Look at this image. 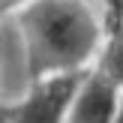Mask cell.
<instances>
[{"instance_id":"obj_2","label":"cell","mask_w":123,"mask_h":123,"mask_svg":"<svg viewBox=\"0 0 123 123\" xmlns=\"http://www.w3.org/2000/svg\"><path fill=\"white\" fill-rule=\"evenodd\" d=\"M84 72L42 75L24 96L3 105V123H69Z\"/></svg>"},{"instance_id":"obj_6","label":"cell","mask_w":123,"mask_h":123,"mask_svg":"<svg viewBox=\"0 0 123 123\" xmlns=\"http://www.w3.org/2000/svg\"><path fill=\"white\" fill-rule=\"evenodd\" d=\"M114 123H123V102H120V111H117V120Z\"/></svg>"},{"instance_id":"obj_1","label":"cell","mask_w":123,"mask_h":123,"mask_svg":"<svg viewBox=\"0 0 123 123\" xmlns=\"http://www.w3.org/2000/svg\"><path fill=\"white\" fill-rule=\"evenodd\" d=\"M12 15L42 75L93 69L108 36L90 0H24Z\"/></svg>"},{"instance_id":"obj_5","label":"cell","mask_w":123,"mask_h":123,"mask_svg":"<svg viewBox=\"0 0 123 123\" xmlns=\"http://www.w3.org/2000/svg\"><path fill=\"white\" fill-rule=\"evenodd\" d=\"M93 69H99L108 81H114L123 90V30L105 36V45H102L99 60H96Z\"/></svg>"},{"instance_id":"obj_3","label":"cell","mask_w":123,"mask_h":123,"mask_svg":"<svg viewBox=\"0 0 123 123\" xmlns=\"http://www.w3.org/2000/svg\"><path fill=\"white\" fill-rule=\"evenodd\" d=\"M39 78L42 72L24 39V30L9 12L3 21V39H0V105H9L18 96H24Z\"/></svg>"},{"instance_id":"obj_4","label":"cell","mask_w":123,"mask_h":123,"mask_svg":"<svg viewBox=\"0 0 123 123\" xmlns=\"http://www.w3.org/2000/svg\"><path fill=\"white\" fill-rule=\"evenodd\" d=\"M123 102V90L108 81L99 69H87L75 93L69 123H114Z\"/></svg>"}]
</instances>
